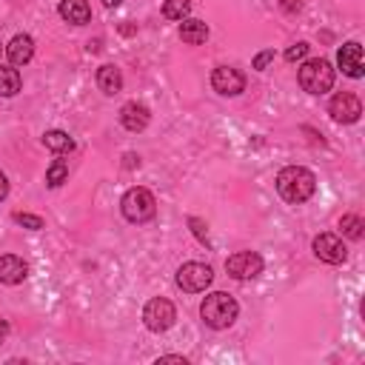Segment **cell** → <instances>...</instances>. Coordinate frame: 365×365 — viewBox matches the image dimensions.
Listing matches in <instances>:
<instances>
[{"instance_id": "obj_1", "label": "cell", "mask_w": 365, "mask_h": 365, "mask_svg": "<svg viewBox=\"0 0 365 365\" xmlns=\"http://www.w3.org/2000/svg\"><path fill=\"white\" fill-rule=\"evenodd\" d=\"M277 191L285 202L291 205H299L305 200L314 197L317 191V177L314 171H308L305 165H285L279 174H277Z\"/></svg>"}, {"instance_id": "obj_2", "label": "cell", "mask_w": 365, "mask_h": 365, "mask_svg": "<svg viewBox=\"0 0 365 365\" xmlns=\"http://www.w3.org/2000/svg\"><path fill=\"white\" fill-rule=\"evenodd\" d=\"M237 314H240V305H237V299H234L231 294H225V291L208 294V297L202 299V305H200L202 322H205L208 328H214V331L231 328L234 319H237Z\"/></svg>"}, {"instance_id": "obj_3", "label": "cell", "mask_w": 365, "mask_h": 365, "mask_svg": "<svg viewBox=\"0 0 365 365\" xmlns=\"http://www.w3.org/2000/svg\"><path fill=\"white\" fill-rule=\"evenodd\" d=\"M297 80H299V86H302L308 94H325V91H331V86H334V66H331L325 57L305 60V63L299 66Z\"/></svg>"}, {"instance_id": "obj_4", "label": "cell", "mask_w": 365, "mask_h": 365, "mask_svg": "<svg viewBox=\"0 0 365 365\" xmlns=\"http://www.w3.org/2000/svg\"><path fill=\"white\" fill-rule=\"evenodd\" d=\"M120 211H123V217H125L128 222H148V220L157 214V200H154V194H151L148 188L134 185V188H128V191L123 194Z\"/></svg>"}, {"instance_id": "obj_5", "label": "cell", "mask_w": 365, "mask_h": 365, "mask_svg": "<svg viewBox=\"0 0 365 365\" xmlns=\"http://www.w3.org/2000/svg\"><path fill=\"white\" fill-rule=\"evenodd\" d=\"M174 319H177V311H174V305H171L165 297H154V299H148L145 308H143V322H145V328L154 331V334L168 331V328L174 325Z\"/></svg>"}, {"instance_id": "obj_6", "label": "cell", "mask_w": 365, "mask_h": 365, "mask_svg": "<svg viewBox=\"0 0 365 365\" xmlns=\"http://www.w3.org/2000/svg\"><path fill=\"white\" fill-rule=\"evenodd\" d=\"M211 279H214V271H211V265H205V262H185V265H180V271H177V285H180L185 294H200V291H205V288L211 285Z\"/></svg>"}, {"instance_id": "obj_7", "label": "cell", "mask_w": 365, "mask_h": 365, "mask_svg": "<svg viewBox=\"0 0 365 365\" xmlns=\"http://www.w3.org/2000/svg\"><path fill=\"white\" fill-rule=\"evenodd\" d=\"M225 271H228V277H234L240 282L254 279L262 274V257L257 251H237L225 259Z\"/></svg>"}, {"instance_id": "obj_8", "label": "cell", "mask_w": 365, "mask_h": 365, "mask_svg": "<svg viewBox=\"0 0 365 365\" xmlns=\"http://www.w3.org/2000/svg\"><path fill=\"white\" fill-rule=\"evenodd\" d=\"M211 86H214V91L222 94V97H237V94L245 91V77H242V71L234 68V66H217L214 74H211Z\"/></svg>"}, {"instance_id": "obj_9", "label": "cell", "mask_w": 365, "mask_h": 365, "mask_svg": "<svg viewBox=\"0 0 365 365\" xmlns=\"http://www.w3.org/2000/svg\"><path fill=\"white\" fill-rule=\"evenodd\" d=\"M328 114H331L336 123H356L359 114H362V103H359L356 94H351V91H339V94L331 97V103H328Z\"/></svg>"}, {"instance_id": "obj_10", "label": "cell", "mask_w": 365, "mask_h": 365, "mask_svg": "<svg viewBox=\"0 0 365 365\" xmlns=\"http://www.w3.org/2000/svg\"><path fill=\"white\" fill-rule=\"evenodd\" d=\"M311 248H314V254L322 262H331V265H339L348 257V248H345V242L336 234H317L314 242H311Z\"/></svg>"}, {"instance_id": "obj_11", "label": "cell", "mask_w": 365, "mask_h": 365, "mask_svg": "<svg viewBox=\"0 0 365 365\" xmlns=\"http://www.w3.org/2000/svg\"><path fill=\"white\" fill-rule=\"evenodd\" d=\"M336 63H339V68H342V74H348V77H354V80H359V77L365 74V60H362V46H359L356 40H351V43H342V46H339V54H336Z\"/></svg>"}, {"instance_id": "obj_12", "label": "cell", "mask_w": 365, "mask_h": 365, "mask_svg": "<svg viewBox=\"0 0 365 365\" xmlns=\"http://www.w3.org/2000/svg\"><path fill=\"white\" fill-rule=\"evenodd\" d=\"M148 120H151V111H148V106L140 103V100H128V103L120 108V123H123L128 131H143V128L148 125Z\"/></svg>"}, {"instance_id": "obj_13", "label": "cell", "mask_w": 365, "mask_h": 365, "mask_svg": "<svg viewBox=\"0 0 365 365\" xmlns=\"http://www.w3.org/2000/svg\"><path fill=\"white\" fill-rule=\"evenodd\" d=\"M29 277V262L17 254H3L0 257V282L6 285H20Z\"/></svg>"}, {"instance_id": "obj_14", "label": "cell", "mask_w": 365, "mask_h": 365, "mask_svg": "<svg viewBox=\"0 0 365 365\" xmlns=\"http://www.w3.org/2000/svg\"><path fill=\"white\" fill-rule=\"evenodd\" d=\"M6 54H9L11 66H26L34 57V40L29 34H14L9 40V46H6Z\"/></svg>"}, {"instance_id": "obj_15", "label": "cell", "mask_w": 365, "mask_h": 365, "mask_svg": "<svg viewBox=\"0 0 365 365\" xmlns=\"http://www.w3.org/2000/svg\"><path fill=\"white\" fill-rule=\"evenodd\" d=\"M60 17L71 26H86L91 20V6L88 0H60Z\"/></svg>"}, {"instance_id": "obj_16", "label": "cell", "mask_w": 365, "mask_h": 365, "mask_svg": "<svg viewBox=\"0 0 365 365\" xmlns=\"http://www.w3.org/2000/svg\"><path fill=\"white\" fill-rule=\"evenodd\" d=\"M180 37H182V43H188V46H200V43L208 40V26H205L202 20L185 17V20L180 23Z\"/></svg>"}, {"instance_id": "obj_17", "label": "cell", "mask_w": 365, "mask_h": 365, "mask_svg": "<svg viewBox=\"0 0 365 365\" xmlns=\"http://www.w3.org/2000/svg\"><path fill=\"white\" fill-rule=\"evenodd\" d=\"M97 86H100L103 94H117V91L123 88V74H120V68L111 66V63L100 66V68H97Z\"/></svg>"}, {"instance_id": "obj_18", "label": "cell", "mask_w": 365, "mask_h": 365, "mask_svg": "<svg viewBox=\"0 0 365 365\" xmlns=\"http://www.w3.org/2000/svg\"><path fill=\"white\" fill-rule=\"evenodd\" d=\"M43 145H46L48 151H54V154H68V151L74 148V140H71L66 131L51 128V131L43 134Z\"/></svg>"}, {"instance_id": "obj_19", "label": "cell", "mask_w": 365, "mask_h": 365, "mask_svg": "<svg viewBox=\"0 0 365 365\" xmlns=\"http://www.w3.org/2000/svg\"><path fill=\"white\" fill-rule=\"evenodd\" d=\"M20 86H23L20 71L11 66H0V97H14L20 91Z\"/></svg>"}, {"instance_id": "obj_20", "label": "cell", "mask_w": 365, "mask_h": 365, "mask_svg": "<svg viewBox=\"0 0 365 365\" xmlns=\"http://www.w3.org/2000/svg\"><path fill=\"white\" fill-rule=\"evenodd\" d=\"M339 228H342V234H345L348 240H362V237H365V220H362L359 214H345V217L339 220Z\"/></svg>"}, {"instance_id": "obj_21", "label": "cell", "mask_w": 365, "mask_h": 365, "mask_svg": "<svg viewBox=\"0 0 365 365\" xmlns=\"http://www.w3.org/2000/svg\"><path fill=\"white\" fill-rule=\"evenodd\" d=\"M66 180H68V163L66 160H54L48 165V171H46V185L48 188H60Z\"/></svg>"}, {"instance_id": "obj_22", "label": "cell", "mask_w": 365, "mask_h": 365, "mask_svg": "<svg viewBox=\"0 0 365 365\" xmlns=\"http://www.w3.org/2000/svg\"><path fill=\"white\" fill-rule=\"evenodd\" d=\"M191 11V0H165L163 3V17L165 20H185Z\"/></svg>"}, {"instance_id": "obj_23", "label": "cell", "mask_w": 365, "mask_h": 365, "mask_svg": "<svg viewBox=\"0 0 365 365\" xmlns=\"http://www.w3.org/2000/svg\"><path fill=\"white\" fill-rule=\"evenodd\" d=\"M14 222L23 225V228H29V231H40V228H43V217L26 214V211H17V214H14Z\"/></svg>"}, {"instance_id": "obj_24", "label": "cell", "mask_w": 365, "mask_h": 365, "mask_svg": "<svg viewBox=\"0 0 365 365\" xmlns=\"http://www.w3.org/2000/svg\"><path fill=\"white\" fill-rule=\"evenodd\" d=\"M308 48H311V46L299 40V43H294V46H288V51H285V60H288V63H297V60H302V57L308 54Z\"/></svg>"}, {"instance_id": "obj_25", "label": "cell", "mask_w": 365, "mask_h": 365, "mask_svg": "<svg viewBox=\"0 0 365 365\" xmlns=\"http://www.w3.org/2000/svg\"><path fill=\"white\" fill-rule=\"evenodd\" d=\"M271 60H274V48H265V51H259V54L254 57V63H251V66H254L257 71H262V68H265Z\"/></svg>"}, {"instance_id": "obj_26", "label": "cell", "mask_w": 365, "mask_h": 365, "mask_svg": "<svg viewBox=\"0 0 365 365\" xmlns=\"http://www.w3.org/2000/svg\"><path fill=\"white\" fill-rule=\"evenodd\" d=\"M279 6H282V11H288V14H294V11H299V6H302V0H279Z\"/></svg>"}, {"instance_id": "obj_27", "label": "cell", "mask_w": 365, "mask_h": 365, "mask_svg": "<svg viewBox=\"0 0 365 365\" xmlns=\"http://www.w3.org/2000/svg\"><path fill=\"white\" fill-rule=\"evenodd\" d=\"M188 225H191V228H194V234H197V237L205 242V231H202V222H200L197 217H191V220H188Z\"/></svg>"}, {"instance_id": "obj_28", "label": "cell", "mask_w": 365, "mask_h": 365, "mask_svg": "<svg viewBox=\"0 0 365 365\" xmlns=\"http://www.w3.org/2000/svg\"><path fill=\"white\" fill-rule=\"evenodd\" d=\"M123 165H125V168H134V165H140V157H137V154H125V157H123Z\"/></svg>"}, {"instance_id": "obj_29", "label": "cell", "mask_w": 365, "mask_h": 365, "mask_svg": "<svg viewBox=\"0 0 365 365\" xmlns=\"http://www.w3.org/2000/svg\"><path fill=\"white\" fill-rule=\"evenodd\" d=\"M157 362H180V365H188V359H185V356H174V354H171V356H160Z\"/></svg>"}, {"instance_id": "obj_30", "label": "cell", "mask_w": 365, "mask_h": 365, "mask_svg": "<svg viewBox=\"0 0 365 365\" xmlns=\"http://www.w3.org/2000/svg\"><path fill=\"white\" fill-rule=\"evenodd\" d=\"M6 194H9V180H6V174L0 171V200H6Z\"/></svg>"}, {"instance_id": "obj_31", "label": "cell", "mask_w": 365, "mask_h": 365, "mask_svg": "<svg viewBox=\"0 0 365 365\" xmlns=\"http://www.w3.org/2000/svg\"><path fill=\"white\" fill-rule=\"evenodd\" d=\"M6 334H9V322H6V319H0V342L6 339Z\"/></svg>"}, {"instance_id": "obj_32", "label": "cell", "mask_w": 365, "mask_h": 365, "mask_svg": "<svg viewBox=\"0 0 365 365\" xmlns=\"http://www.w3.org/2000/svg\"><path fill=\"white\" fill-rule=\"evenodd\" d=\"M120 3H123V0H103L106 9H114V6H120Z\"/></svg>"}]
</instances>
